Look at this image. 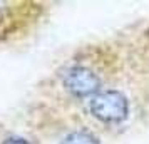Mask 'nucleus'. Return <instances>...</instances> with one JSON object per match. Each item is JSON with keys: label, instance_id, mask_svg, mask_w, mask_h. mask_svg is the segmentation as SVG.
<instances>
[{"label": "nucleus", "instance_id": "nucleus-1", "mask_svg": "<svg viewBox=\"0 0 149 144\" xmlns=\"http://www.w3.org/2000/svg\"><path fill=\"white\" fill-rule=\"evenodd\" d=\"M89 109L99 121L112 124L121 122L127 117L129 102L119 90H101L91 99Z\"/></svg>", "mask_w": 149, "mask_h": 144}, {"label": "nucleus", "instance_id": "nucleus-2", "mask_svg": "<svg viewBox=\"0 0 149 144\" xmlns=\"http://www.w3.org/2000/svg\"><path fill=\"white\" fill-rule=\"evenodd\" d=\"M62 84L75 97H94L97 92H101V79L94 74V70L84 65L69 67L62 76Z\"/></svg>", "mask_w": 149, "mask_h": 144}, {"label": "nucleus", "instance_id": "nucleus-3", "mask_svg": "<svg viewBox=\"0 0 149 144\" xmlns=\"http://www.w3.org/2000/svg\"><path fill=\"white\" fill-rule=\"evenodd\" d=\"M61 144H101L99 139L89 131H74L61 141Z\"/></svg>", "mask_w": 149, "mask_h": 144}, {"label": "nucleus", "instance_id": "nucleus-4", "mask_svg": "<svg viewBox=\"0 0 149 144\" xmlns=\"http://www.w3.org/2000/svg\"><path fill=\"white\" fill-rule=\"evenodd\" d=\"M2 144H30L27 139H24V137H19V136H12V137H7L5 141Z\"/></svg>", "mask_w": 149, "mask_h": 144}]
</instances>
